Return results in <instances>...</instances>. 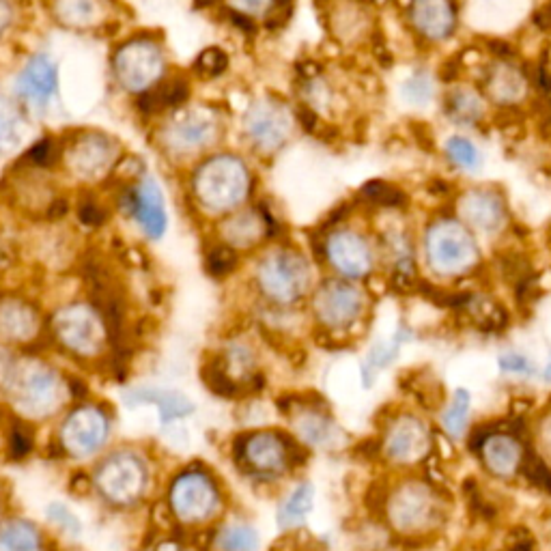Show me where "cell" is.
<instances>
[{"instance_id":"15","label":"cell","mask_w":551,"mask_h":551,"mask_svg":"<svg viewBox=\"0 0 551 551\" xmlns=\"http://www.w3.org/2000/svg\"><path fill=\"white\" fill-rule=\"evenodd\" d=\"M315 504V489L310 483H300L295 487L289 498L280 504L278 508V528L280 530H293L304 524L306 515L313 511Z\"/></svg>"},{"instance_id":"14","label":"cell","mask_w":551,"mask_h":551,"mask_svg":"<svg viewBox=\"0 0 551 551\" xmlns=\"http://www.w3.org/2000/svg\"><path fill=\"white\" fill-rule=\"evenodd\" d=\"M360 306L358 291L338 287L323 298L321 306H317V313H321L323 321L330 323V326H345V323L356 321Z\"/></svg>"},{"instance_id":"7","label":"cell","mask_w":551,"mask_h":551,"mask_svg":"<svg viewBox=\"0 0 551 551\" xmlns=\"http://www.w3.org/2000/svg\"><path fill=\"white\" fill-rule=\"evenodd\" d=\"M56 334L61 341L82 356H91L102 347L104 330L89 308L74 306L56 317Z\"/></svg>"},{"instance_id":"16","label":"cell","mask_w":551,"mask_h":551,"mask_svg":"<svg viewBox=\"0 0 551 551\" xmlns=\"http://www.w3.org/2000/svg\"><path fill=\"white\" fill-rule=\"evenodd\" d=\"M414 20L429 37H446L452 31V11L446 0H418Z\"/></svg>"},{"instance_id":"12","label":"cell","mask_w":551,"mask_h":551,"mask_svg":"<svg viewBox=\"0 0 551 551\" xmlns=\"http://www.w3.org/2000/svg\"><path fill=\"white\" fill-rule=\"evenodd\" d=\"M136 218L140 224L145 226V231L149 237L160 239L162 233L166 231V214H164V203H162V194L160 188L155 186L153 181H145L130 199Z\"/></svg>"},{"instance_id":"38","label":"cell","mask_w":551,"mask_h":551,"mask_svg":"<svg viewBox=\"0 0 551 551\" xmlns=\"http://www.w3.org/2000/svg\"><path fill=\"white\" fill-rule=\"evenodd\" d=\"M373 54H375V59L381 63V67H392V54L388 52V46L379 37L373 44Z\"/></svg>"},{"instance_id":"10","label":"cell","mask_w":551,"mask_h":551,"mask_svg":"<svg viewBox=\"0 0 551 551\" xmlns=\"http://www.w3.org/2000/svg\"><path fill=\"white\" fill-rule=\"evenodd\" d=\"M123 403L127 407L153 405L158 407L160 420L164 425H171L181 418H188L194 412V403L183 392L168 388H134L123 392Z\"/></svg>"},{"instance_id":"33","label":"cell","mask_w":551,"mask_h":551,"mask_svg":"<svg viewBox=\"0 0 551 551\" xmlns=\"http://www.w3.org/2000/svg\"><path fill=\"white\" fill-rule=\"evenodd\" d=\"M207 125L203 123H186L183 127H179V134L181 138L186 140V143L194 145V143H201V140L207 136Z\"/></svg>"},{"instance_id":"46","label":"cell","mask_w":551,"mask_h":551,"mask_svg":"<svg viewBox=\"0 0 551 551\" xmlns=\"http://www.w3.org/2000/svg\"><path fill=\"white\" fill-rule=\"evenodd\" d=\"M218 3V0H194V7L196 9H207V7H214Z\"/></svg>"},{"instance_id":"23","label":"cell","mask_w":551,"mask_h":551,"mask_svg":"<svg viewBox=\"0 0 551 551\" xmlns=\"http://www.w3.org/2000/svg\"><path fill=\"white\" fill-rule=\"evenodd\" d=\"M46 515H48V519L52 521V524H54V526H59L65 534L78 536V534L82 532L80 519H78L72 511H69V508H67L63 502H52V504H48Z\"/></svg>"},{"instance_id":"45","label":"cell","mask_w":551,"mask_h":551,"mask_svg":"<svg viewBox=\"0 0 551 551\" xmlns=\"http://www.w3.org/2000/svg\"><path fill=\"white\" fill-rule=\"evenodd\" d=\"M7 22H9V9H7V5L3 3V0H0V31H3Z\"/></svg>"},{"instance_id":"47","label":"cell","mask_w":551,"mask_h":551,"mask_svg":"<svg viewBox=\"0 0 551 551\" xmlns=\"http://www.w3.org/2000/svg\"><path fill=\"white\" fill-rule=\"evenodd\" d=\"M543 377H545V381H549V384H551V360H549V364H547V369H545Z\"/></svg>"},{"instance_id":"4","label":"cell","mask_w":551,"mask_h":551,"mask_svg":"<svg viewBox=\"0 0 551 551\" xmlns=\"http://www.w3.org/2000/svg\"><path fill=\"white\" fill-rule=\"evenodd\" d=\"M173 513L186 524H199L214 517L220 506V493L207 474L188 472L175 480L171 489Z\"/></svg>"},{"instance_id":"43","label":"cell","mask_w":551,"mask_h":551,"mask_svg":"<svg viewBox=\"0 0 551 551\" xmlns=\"http://www.w3.org/2000/svg\"><path fill=\"white\" fill-rule=\"evenodd\" d=\"M392 287L399 289V291H412L414 289V282H412V278H409V274L397 272V274L392 276Z\"/></svg>"},{"instance_id":"22","label":"cell","mask_w":551,"mask_h":551,"mask_svg":"<svg viewBox=\"0 0 551 551\" xmlns=\"http://www.w3.org/2000/svg\"><path fill=\"white\" fill-rule=\"evenodd\" d=\"M362 194L369 201L379 203V205H388V207H401L407 203L405 192H401L399 188H394V186H390V183H384L379 179H373L366 183V186L362 188Z\"/></svg>"},{"instance_id":"42","label":"cell","mask_w":551,"mask_h":551,"mask_svg":"<svg viewBox=\"0 0 551 551\" xmlns=\"http://www.w3.org/2000/svg\"><path fill=\"white\" fill-rule=\"evenodd\" d=\"M442 80L444 82H452L457 76H459V61L457 59H450L442 65V72H440Z\"/></svg>"},{"instance_id":"8","label":"cell","mask_w":551,"mask_h":551,"mask_svg":"<svg viewBox=\"0 0 551 551\" xmlns=\"http://www.w3.org/2000/svg\"><path fill=\"white\" fill-rule=\"evenodd\" d=\"M242 457L252 472L261 476H278L289 465V448L282 435L274 431H257L244 440Z\"/></svg>"},{"instance_id":"44","label":"cell","mask_w":551,"mask_h":551,"mask_svg":"<svg viewBox=\"0 0 551 551\" xmlns=\"http://www.w3.org/2000/svg\"><path fill=\"white\" fill-rule=\"evenodd\" d=\"M298 69H300L302 78H313V76H317V74H319V65H317V63H313V61H304V67H302V65H298Z\"/></svg>"},{"instance_id":"41","label":"cell","mask_w":551,"mask_h":551,"mask_svg":"<svg viewBox=\"0 0 551 551\" xmlns=\"http://www.w3.org/2000/svg\"><path fill=\"white\" fill-rule=\"evenodd\" d=\"M67 211H69V203L65 199H54L52 205L48 207V218L61 220L63 216H67Z\"/></svg>"},{"instance_id":"11","label":"cell","mask_w":551,"mask_h":551,"mask_svg":"<svg viewBox=\"0 0 551 551\" xmlns=\"http://www.w3.org/2000/svg\"><path fill=\"white\" fill-rule=\"evenodd\" d=\"M20 91L33 106H46L56 93V67L46 56H35L20 76Z\"/></svg>"},{"instance_id":"19","label":"cell","mask_w":551,"mask_h":551,"mask_svg":"<svg viewBox=\"0 0 551 551\" xmlns=\"http://www.w3.org/2000/svg\"><path fill=\"white\" fill-rule=\"evenodd\" d=\"M216 545L220 551H259L261 536L252 526L233 524L220 530Z\"/></svg>"},{"instance_id":"29","label":"cell","mask_w":551,"mask_h":551,"mask_svg":"<svg viewBox=\"0 0 551 551\" xmlns=\"http://www.w3.org/2000/svg\"><path fill=\"white\" fill-rule=\"evenodd\" d=\"M403 93H405V97L409 102L425 104V102L431 100V84L425 76H414L403 87Z\"/></svg>"},{"instance_id":"27","label":"cell","mask_w":551,"mask_h":551,"mask_svg":"<svg viewBox=\"0 0 551 551\" xmlns=\"http://www.w3.org/2000/svg\"><path fill=\"white\" fill-rule=\"evenodd\" d=\"M226 65H229V56H226L218 48L205 50L199 56V61H196V69H199V72L205 76H220L226 69Z\"/></svg>"},{"instance_id":"6","label":"cell","mask_w":551,"mask_h":551,"mask_svg":"<svg viewBox=\"0 0 551 551\" xmlns=\"http://www.w3.org/2000/svg\"><path fill=\"white\" fill-rule=\"evenodd\" d=\"M110 433L108 418L95 407H82L65 420L61 440L65 450L74 457H89L100 450Z\"/></svg>"},{"instance_id":"20","label":"cell","mask_w":551,"mask_h":551,"mask_svg":"<svg viewBox=\"0 0 551 551\" xmlns=\"http://www.w3.org/2000/svg\"><path fill=\"white\" fill-rule=\"evenodd\" d=\"M0 330L9 338L24 341V338H31L35 332V317L24 306H5L0 310Z\"/></svg>"},{"instance_id":"28","label":"cell","mask_w":551,"mask_h":551,"mask_svg":"<svg viewBox=\"0 0 551 551\" xmlns=\"http://www.w3.org/2000/svg\"><path fill=\"white\" fill-rule=\"evenodd\" d=\"M500 369L502 373H508V375H521V377L534 375V364L526 356H521V353H515V351L504 353L500 358Z\"/></svg>"},{"instance_id":"1","label":"cell","mask_w":551,"mask_h":551,"mask_svg":"<svg viewBox=\"0 0 551 551\" xmlns=\"http://www.w3.org/2000/svg\"><path fill=\"white\" fill-rule=\"evenodd\" d=\"M147 465L134 452H115L95 474V483L102 496L115 504H132L140 500L147 489Z\"/></svg>"},{"instance_id":"34","label":"cell","mask_w":551,"mask_h":551,"mask_svg":"<svg viewBox=\"0 0 551 551\" xmlns=\"http://www.w3.org/2000/svg\"><path fill=\"white\" fill-rule=\"evenodd\" d=\"M13 371H16V366H13L9 353L0 349V390H5V388L11 386Z\"/></svg>"},{"instance_id":"26","label":"cell","mask_w":551,"mask_h":551,"mask_svg":"<svg viewBox=\"0 0 551 551\" xmlns=\"http://www.w3.org/2000/svg\"><path fill=\"white\" fill-rule=\"evenodd\" d=\"M153 93H155V100H158L160 110H162L166 106H177L181 102H186L188 95H190V87H188L186 80H173V82L164 84V87H160L158 91H153Z\"/></svg>"},{"instance_id":"3","label":"cell","mask_w":551,"mask_h":551,"mask_svg":"<svg viewBox=\"0 0 551 551\" xmlns=\"http://www.w3.org/2000/svg\"><path fill=\"white\" fill-rule=\"evenodd\" d=\"M388 517L399 532L418 534L437 524L440 508H437V498L427 485L407 483L392 493Z\"/></svg>"},{"instance_id":"25","label":"cell","mask_w":551,"mask_h":551,"mask_svg":"<svg viewBox=\"0 0 551 551\" xmlns=\"http://www.w3.org/2000/svg\"><path fill=\"white\" fill-rule=\"evenodd\" d=\"M448 155L450 160L459 164V166H465V168H472L478 164V151L474 149V145L470 143V140H465L461 136H455L448 140Z\"/></svg>"},{"instance_id":"40","label":"cell","mask_w":551,"mask_h":551,"mask_svg":"<svg viewBox=\"0 0 551 551\" xmlns=\"http://www.w3.org/2000/svg\"><path fill=\"white\" fill-rule=\"evenodd\" d=\"M229 18L231 22L239 28V31H244V33H254V24L248 16H244V13H239V11H231L229 13Z\"/></svg>"},{"instance_id":"37","label":"cell","mask_w":551,"mask_h":551,"mask_svg":"<svg viewBox=\"0 0 551 551\" xmlns=\"http://www.w3.org/2000/svg\"><path fill=\"white\" fill-rule=\"evenodd\" d=\"M298 121L302 123V127H304L306 132H315L317 130V123H319L317 115L308 106H300L298 108Z\"/></svg>"},{"instance_id":"2","label":"cell","mask_w":551,"mask_h":551,"mask_svg":"<svg viewBox=\"0 0 551 551\" xmlns=\"http://www.w3.org/2000/svg\"><path fill=\"white\" fill-rule=\"evenodd\" d=\"M11 392L24 414L46 416L61 399L59 377L48 366L39 362H28L16 366L11 377Z\"/></svg>"},{"instance_id":"13","label":"cell","mask_w":551,"mask_h":551,"mask_svg":"<svg viewBox=\"0 0 551 551\" xmlns=\"http://www.w3.org/2000/svg\"><path fill=\"white\" fill-rule=\"evenodd\" d=\"M293 429L300 440L313 448H326L336 440L334 422L319 409H302L293 418Z\"/></svg>"},{"instance_id":"31","label":"cell","mask_w":551,"mask_h":551,"mask_svg":"<svg viewBox=\"0 0 551 551\" xmlns=\"http://www.w3.org/2000/svg\"><path fill=\"white\" fill-rule=\"evenodd\" d=\"M52 149H54L52 140L44 138V140H39V143L31 151H28L26 158L31 160L33 164H37V166H46L50 162V158H52Z\"/></svg>"},{"instance_id":"30","label":"cell","mask_w":551,"mask_h":551,"mask_svg":"<svg viewBox=\"0 0 551 551\" xmlns=\"http://www.w3.org/2000/svg\"><path fill=\"white\" fill-rule=\"evenodd\" d=\"M16 127H13L11 121V110L5 102H0V151L11 149V145L16 143Z\"/></svg>"},{"instance_id":"24","label":"cell","mask_w":551,"mask_h":551,"mask_svg":"<svg viewBox=\"0 0 551 551\" xmlns=\"http://www.w3.org/2000/svg\"><path fill=\"white\" fill-rule=\"evenodd\" d=\"M235 263H237V257L235 252L231 248H224V246H218L211 250L207 254V272L211 276H226L231 270H235Z\"/></svg>"},{"instance_id":"17","label":"cell","mask_w":551,"mask_h":551,"mask_svg":"<svg viewBox=\"0 0 551 551\" xmlns=\"http://www.w3.org/2000/svg\"><path fill=\"white\" fill-rule=\"evenodd\" d=\"M0 551H41V536L31 521L9 519L0 524Z\"/></svg>"},{"instance_id":"35","label":"cell","mask_w":551,"mask_h":551,"mask_svg":"<svg viewBox=\"0 0 551 551\" xmlns=\"http://www.w3.org/2000/svg\"><path fill=\"white\" fill-rule=\"evenodd\" d=\"M487 48L493 56H496V59H513L515 56V48L508 44V41H502V39H491Z\"/></svg>"},{"instance_id":"32","label":"cell","mask_w":551,"mask_h":551,"mask_svg":"<svg viewBox=\"0 0 551 551\" xmlns=\"http://www.w3.org/2000/svg\"><path fill=\"white\" fill-rule=\"evenodd\" d=\"M80 220L89 226H100L106 222V211L95 203H84L80 207Z\"/></svg>"},{"instance_id":"36","label":"cell","mask_w":551,"mask_h":551,"mask_svg":"<svg viewBox=\"0 0 551 551\" xmlns=\"http://www.w3.org/2000/svg\"><path fill=\"white\" fill-rule=\"evenodd\" d=\"M532 22H534L536 28H541V31H549V28H551V3L536 9Z\"/></svg>"},{"instance_id":"39","label":"cell","mask_w":551,"mask_h":551,"mask_svg":"<svg viewBox=\"0 0 551 551\" xmlns=\"http://www.w3.org/2000/svg\"><path fill=\"white\" fill-rule=\"evenodd\" d=\"M539 435H541V444H543V448L551 455V409H549V412H547V414L543 416V420H541V431H539Z\"/></svg>"},{"instance_id":"21","label":"cell","mask_w":551,"mask_h":551,"mask_svg":"<svg viewBox=\"0 0 551 551\" xmlns=\"http://www.w3.org/2000/svg\"><path fill=\"white\" fill-rule=\"evenodd\" d=\"M465 242H468V239H465L463 235H459V239L455 242V239H448V237H437L433 235L431 237V259L435 265H440V261L444 265H455L459 259L465 257Z\"/></svg>"},{"instance_id":"18","label":"cell","mask_w":551,"mask_h":551,"mask_svg":"<svg viewBox=\"0 0 551 551\" xmlns=\"http://www.w3.org/2000/svg\"><path fill=\"white\" fill-rule=\"evenodd\" d=\"M470 407H472L470 392L461 388V390H457L455 394H452L450 405L444 409V414H442L444 429L450 437H455V440H461V437L465 435V431H468Z\"/></svg>"},{"instance_id":"9","label":"cell","mask_w":551,"mask_h":551,"mask_svg":"<svg viewBox=\"0 0 551 551\" xmlns=\"http://www.w3.org/2000/svg\"><path fill=\"white\" fill-rule=\"evenodd\" d=\"M483 463L493 476L513 478L526 463L524 446L513 433H487L478 444Z\"/></svg>"},{"instance_id":"5","label":"cell","mask_w":551,"mask_h":551,"mask_svg":"<svg viewBox=\"0 0 551 551\" xmlns=\"http://www.w3.org/2000/svg\"><path fill=\"white\" fill-rule=\"evenodd\" d=\"M429 448L431 433L425 425V420H420L412 414H403L390 422L384 440V452L390 461L414 465L427 457Z\"/></svg>"}]
</instances>
